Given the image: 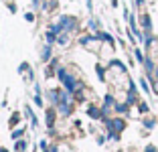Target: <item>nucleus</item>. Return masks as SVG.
<instances>
[{
	"label": "nucleus",
	"mask_w": 158,
	"mask_h": 152,
	"mask_svg": "<svg viewBox=\"0 0 158 152\" xmlns=\"http://www.w3.org/2000/svg\"><path fill=\"white\" fill-rule=\"evenodd\" d=\"M140 112H142V114H146V112H148V106H146V103H140Z\"/></svg>",
	"instance_id": "obj_1"
}]
</instances>
